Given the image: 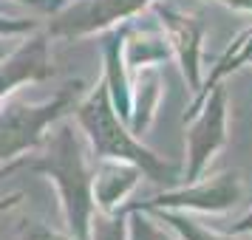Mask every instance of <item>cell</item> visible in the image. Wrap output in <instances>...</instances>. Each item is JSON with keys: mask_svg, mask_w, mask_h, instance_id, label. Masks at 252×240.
I'll return each instance as SVG.
<instances>
[{"mask_svg": "<svg viewBox=\"0 0 252 240\" xmlns=\"http://www.w3.org/2000/svg\"><path fill=\"white\" fill-rule=\"evenodd\" d=\"M23 170L46 175L60 198L65 232L74 240H88V226L96 212L94 204V161L80 127L68 116L48 127L34 156H23Z\"/></svg>", "mask_w": 252, "mask_h": 240, "instance_id": "1", "label": "cell"}, {"mask_svg": "<svg viewBox=\"0 0 252 240\" xmlns=\"http://www.w3.org/2000/svg\"><path fill=\"white\" fill-rule=\"evenodd\" d=\"M74 122L85 136V144L91 150V159H122L133 161L139 170L145 172V178L153 184H176L182 181V167L176 161L164 159L159 153L142 144V138L130 133V127L122 116L116 113L108 82L99 77L91 91L80 96V102L74 105Z\"/></svg>", "mask_w": 252, "mask_h": 240, "instance_id": "2", "label": "cell"}, {"mask_svg": "<svg viewBox=\"0 0 252 240\" xmlns=\"http://www.w3.org/2000/svg\"><path fill=\"white\" fill-rule=\"evenodd\" d=\"M82 88H85L82 80H74L63 85L54 96L40 102H29L17 96L0 102V164L34 153L43 144L48 127L74 110V105L82 96Z\"/></svg>", "mask_w": 252, "mask_h": 240, "instance_id": "3", "label": "cell"}, {"mask_svg": "<svg viewBox=\"0 0 252 240\" xmlns=\"http://www.w3.org/2000/svg\"><path fill=\"white\" fill-rule=\"evenodd\" d=\"M153 0H65L48 20L46 34L57 40H82L133 23Z\"/></svg>", "mask_w": 252, "mask_h": 240, "instance_id": "4", "label": "cell"}, {"mask_svg": "<svg viewBox=\"0 0 252 240\" xmlns=\"http://www.w3.org/2000/svg\"><path fill=\"white\" fill-rule=\"evenodd\" d=\"M184 125H187V133H184L187 164L182 170V181L190 184L201 178V172L210 167L216 153L227 144V91L216 85L201 99L195 113L184 119Z\"/></svg>", "mask_w": 252, "mask_h": 240, "instance_id": "5", "label": "cell"}, {"mask_svg": "<svg viewBox=\"0 0 252 240\" xmlns=\"http://www.w3.org/2000/svg\"><path fill=\"white\" fill-rule=\"evenodd\" d=\"M244 192V181H241L238 170H227L221 175L204 178V181H190L182 187H173L167 192L153 195L150 201H139V204H122L119 209H179V212H227L241 201Z\"/></svg>", "mask_w": 252, "mask_h": 240, "instance_id": "6", "label": "cell"}, {"mask_svg": "<svg viewBox=\"0 0 252 240\" xmlns=\"http://www.w3.org/2000/svg\"><path fill=\"white\" fill-rule=\"evenodd\" d=\"M148 12L156 14V20L161 26V34L170 46V54L176 57L182 77L187 82V88L193 91V96L201 91V48H204V23L193 17V14L179 12L176 6L164 3V0H153Z\"/></svg>", "mask_w": 252, "mask_h": 240, "instance_id": "7", "label": "cell"}, {"mask_svg": "<svg viewBox=\"0 0 252 240\" xmlns=\"http://www.w3.org/2000/svg\"><path fill=\"white\" fill-rule=\"evenodd\" d=\"M48 40L51 37L46 31L34 28L14 51L0 57V102L14 96V91L23 85H37V82H46L54 77Z\"/></svg>", "mask_w": 252, "mask_h": 240, "instance_id": "8", "label": "cell"}, {"mask_svg": "<svg viewBox=\"0 0 252 240\" xmlns=\"http://www.w3.org/2000/svg\"><path fill=\"white\" fill-rule=\"evenodd\" d=\"M145 178L133 161L96 159L94 161V204L99 212H114L125 204V198Z\"/></svg>", "mask_w": 252, "mask_h": 240, "instance_id": "9", "label": "cell"}, {"mask_svg": "<svg viewBox=\"0 0 252 240\" xmlns=\"http://www.w3.org/2000/svg\"><path fill=\"white\" fill-rule=\"evenodd\" d=\"M161 71L159 65H145L130 74V119L127 127L136 138H142V133H148L150 125L156 122V110L161 102Z\"/></svg>", "mask_w": 252, "mask_h": 240, "instance_id": "10", "label": "cell"}, {"mask_svg": "<svg viewBox=\"0 0 252 240\" xmlns=\"http://www.w3.org/2000/svg\"><path fill=\"white\" fill-rule=\"evenodd\" d=\"M170 46L164 34H153V31H136L133 26H127L125 43H122V59L125 68L133 74L136 68L145 65H161L164 59H170Z\"/></svg>", "mask_w": 252, "mask_h": 240, "instance_id": "11", "label": "cell"}, {"mask_svg": "<svg viewBox=\"0 0 252 240\" xmlns=\"http://www.w3.org/2000/svg\"><path fill=\"white\" fill-rule=\"evenodd\" d=\"M250 59H252V26H250V28H244V31H241V34L232 40V46L227 48V54H224V57L216 62V68L210 71V77L201 82V91L193 96V102H190V107H187L184 119H190V116L195 113V107L201 105V99H204L207 93H210V91L218 85V82L227 77L229 71L241 68V65H244V62H250Z\"/></svg>", "mask_w": 252, "mask_h": 240, "instance_id": "12", "label": "cell"}, {"mask_svg": "<svg viewBox=\"0 0 252 240\" xmlns=\"http://www.w3.org/2000/svg\"><path fill=\"white\" fill-rule=\"evenodd\" d=\"M148 212H153L159 223L170 226L182 240H250V235H229V232L221 235V232H213V229L201 226L198 220H193L190 215H184L179 209H148Z\"/></svg>", "mask_w": 252, "mask_h": 240, "instance_id": "13", "label": "cell"}, {"mask_svg": "<svg viewBox=\"0 0 252 240\" xmlns=\"http://www.w3.org/2000/svg\"><path fill=\"white\" fill-rule=\"evenodd\" d=\"M127 240H182L170 226H159V220L148 209H127Z\"/></svg>", "mask_w": 252, "mask_h": 240, "instance_id": "14", "label": "cell"}, {"mask_svg": "<svg viewBox=\"0 0 252 240\" xmlns=\"http://www.w3.org/2000/svg\"><path fill=\"white\" fill-rule=\"evenodd\" d=\"M88 240H127V212L114 209V212H94L91 226H88Z\"/></svg>", "mask_w": 252, "mask_h": 240, "instance_id": "15", "label": "cell"}, {"mask_svg": "<svg viewBox=\"0 0 252 240\" xmlns=\"http://www.w3.org/2000/svg\"><path fill=\"white\" fill-rule=\"evenodd\" d=\"M14 232H17V240H74L68 232H60V229L48 226L43 220H34V217H20Z\"/></svg>", "mask_w": 252, "mask_h": 240, "instance_id": "16", "label": "cell"}, {"mask_svg": "<svg viewBox=\"0 0 252 240\" xmlns=\"http://www.w3.org/2000/svg\"><path fill=\"white\" fill-rule=\"evenodd\" d=\"M34 28H37L34 20H20V17H6V14H0V37H6V40L32 34Z\"/></svg>", "mask_w": 252, "mask_h": 240, "instance_id": "17", "label": "cell"}, {"mask_svg": "<svg viewBox=\"0 0 252 240\" xmlns=\"http://www.w3.org/2000/svg\"><path fill=\"white\" fill-rule=\"evenodd\" d=\"M17 3H23V6H34V9H40V12H51L54 14L65 0H17Z\"/></svg>", "mask_w": 252, "mask_h": 240, "instance_id": "18", "label": "cell"}, {"mask_svg": "<svg viewBox=\"0 0 252 240\" xmlns=\"http://www.w3.org/2000/svg\"><path fill=\"white\" fill-rule=\"evenodd\" d=\"M229 235H252V209L229 226Z\"/></svg>", "mask_w": 252, "mask_h": 240, "instance_id": "19", "label": "cell"}, {"mask_svg": "<svg viewBox=\"0 0 252 240\" xmlns=\"http://www.w3.org/2000/svg\"><path fill=\"white\" fill-rule=\"evenodd\" d=\"M20 170H23V159H14V161H9V164H0V181L9 178V175H14V172H20Z\"/></svg>", "mask_w": 252, "mask_h": 240, "instance_id": "20", "label": "cell"}, {"mask_svg": "<svg viewBox=\"0 0 252 240\" xmlns=\"http://www.w3.org/2000/svg\"><path fill=\"white\" fill-rule=\"evenodd\" d=\"M0 40H6V37H0Z\"/></svg>", "mask_w": 252, "mask_h": 240, "instance_id": "21", "label": "cell"}]
</instances>
